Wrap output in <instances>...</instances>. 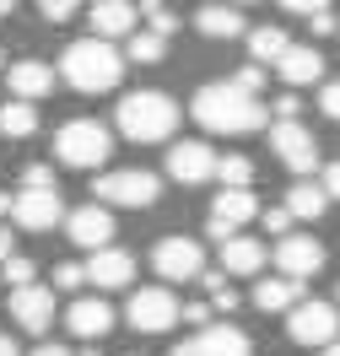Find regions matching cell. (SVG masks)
Segmentation results:
<instances>
[{"label":"cell","instance_id":"30","mask_svg":"<svg viewBox=\"0 0 340 356\" xmlns=\"http://www.w3.org/2000/svg\"><path fill=\"white\" fill-rule=\"evenodd\" d=\"M140 17H146V33H157L162 44L179 33V17H173V6H140Z\"/></svg>","mask_w":340,"mask_h":356},{"label":"cell","instance_id":"29","mask_svg":"<svg viewBox=\"0 0 340 356\" xmlns=\"http://www.w3.org/2000/svg\"><path fill=\"white\" fill-rule=\"evenodd\" d=\"M216 178H222V189H249V178H254V162L249 156H216Z\"/></svg>","mask_w":340,"mask_h":356},{"label":"cell","instance_id":"47","mask_svg":"<svg viewBox=\"0 0 340 356\" xmlns=\"http://www.w3.org/2000/svg\"><path fill=\"white\" fill-rule=\"evenodd\" d=\"M124 356H140V351H124Z\"/></svg>","mask_w":340,"mask_h":356},{"label":"cell","instance_id":"18","mask_svg":"<svg viewBox=\"0 0 340 356\" xmlns=\"http://www.w3.org/2000/svg\"><path fill=\"white\" fill-rule=\"evenodd\" d=\"M275 70H281L286 92L314 87V81H324V54L308 49V44H286V49H281V60H275Z\"/></svg>","mask_w":340,"mask_h":356},{"label":"cell","instance_id":"14","mask_svg":"<svg viewBox=\"0 0 340 356\" xmlns=\"http://www.w3.org/2000/svg\"><path fill=\"white\" fill-rule=\"evenodd\" d=\"M168 178H179V184L216 178V152H211L205 140H173V146H168Z\"/></svg>","mask_w":340,"mask_h":356},{"label":"cell","instance_id":"43","mask_svg":"<svg viewBox=\"0 0 340 356\" xmlns=\"http://www.w3.org/2000/svg\"><path fill=\"white\" fill-rule=\"evenodd\" d=\"M33 356H70V351H65V346H38Z\"/></svg>","mask_w":340,"mask_h":356},{"label":"cell","instance_id":"37","mask_svg":"<svg viewBox=\"0 0 340 356\" xmlns=\"http://www.w3.org/2000/svg\"><path fill=\"white\" fill-rule=\"evenodd\" d=\"M318 108L330 113V119H340V81H324V87H318Z\"/></svg>","mask_w":340,"mask_h":356},{"label":"cell","instance_id":"16","mask_svg":"<svg viewBox=\"0 0 340 356\" xmlns=\"http://www.w3.org/2000/svg\"><path fill=\"white\" fill-rule=\"evenodd\" d=\"M81 275H87L92 286H103V291H119V286L136 281V254H124V248H97L87 265H81Z\"/></svg>","mask_w":340,"mask_h":356},{"label":"cell","instance_id":"7","mask_svg":"<svg viewBox=\"0 0 340 356\" xmlns=\"http://www.w3.org/2000/svg\"><path fill=\"white\" fill-rule=\"evenodd\" d=\"M124 318H130L140 334H162V330L179 324V297H173L168 286H140V291H130Z\"/></svg>","mask_w":340,"mask_h":356},{"label":"cell","instance_id":"8","mask_svg":"<svg viewBox=\"0 0 340 356\" xmlns=\"http://www.w3.org/2000/svg\"><path fill=\"white\" fill-rule=\"evenodd\" d=\"M152 265H157L162 281H195V275H205V248L200 238H162L157 248H152Z\"/></svg>","mask_w":340,"mask_h":356},{"label":"cell","instance_id":"11","mask_svg":"<svg viewBox=\"0 0 340 356\" xmlns=\"http://www.w3.org/2000/svg\"><path fill=\"white\" fill-rule=\"evenodd\" d=\"M275 270H281L286 281H302V286H308V275L324 270V243L308 238V232H286V238L275 243Z\"/></svg>","mask_w":340,"mask_h":356},{"label":"cell","instance_id":"46","mask_svg":"<svg viewBox=\"0 0 340 356\" xmlns=\"http://www.w3.org/2000/svg\"><path fill=\"white\" fill-rule=\"evenodd\" d=\"M324 356H340V340H335V346H324Z\"/></svg>","mask_w":340,"mask_h":356},{"label":"cell","instance_id":"20","mask_svg":"<svg viewBox=\"0 0 340 356\" xmlns=\"http://www.w3.org/2000/svg\"><path fill=\"white\" fill-rule=\"evenodd\" d=\"M65 330L81 334V340H103V334L113 330V308L103 302V297H76L65 308Z\"/></svg>","mask_w":340,"mask_h":356},{"label":"cell","instance_id":"10","mask_svg":"<svg viewBox=\"0 0 340 356\" xmlns=\"http://www.w3.org/2000/svg\"><path fill=\"white\" fill-rule=\"evenodd\" d=\"M249 334L238 330V324H205V330H195L189 340H179L168 356H249Z\"/></svg>","mask_w":340,"mask_h":356},{"label":"cell","instance_id":"5","mask_svg":"<svg viewBox=\"0 0 340 356\" xmlns=\"http://www.w3.org/2000/svg\"><path fill=\"white\" fill-rule=\"evenodd\" d=\"M92 195H97L103 211H108V205L146 211V205H157V173H146V168H113V173L92 178Z\"/></svg>","mask_w":340,"mask_h":356},{"label":"cell","instance_id":"13","mask_svg":"<svg viewBox=\"0 0 340 356\" xmlns=\"http://www.w3.org/2000/svg\"><path fill=\"white\" fill-rule=\"evenodd\" d=\"M270 146H275V156L302 178L318 168V140H314L308 124H270Z\"/></svg>","mask_w":340,"mask_h":356},{"label":"cell","instance_id":"19","mask_svg":"<svg viewBox=\"0 0 340 356\" xmlns=\"http://www.w3.org/2000/svg\"><path fill=\"white\" fill-rule=\"evenodd\" d=\"M6 87H11V103H38V97L54 92V70L44 60H17L6 70Z\"/></svg>","mask_w":340,"mask_h":356},{"label":"cell","instance_id":"22","mask_svg":"<svg viewBox=\"0 0 340 356\" xmlns=\"http://www.w3.org/2000/svg\"><path fill=\"white\" fill-rule=\"evenodd\" d=\"M302 297H308V286H302V281L275 275V281H259V286H254V308H259V313H292Z\"/></svg>","mask_w":340,"mask_h":356},{"label":"cell","instance_id":"12","mask_svg":"<svg viewBox=\"0 0 340 356\" xmlns=\"http://www.w3.org/2000/svg\"><path fill=\"white\" fill-rule=\"evenodd\" d=\"M65 238L76 248H113V211H103L97 200L76 205V211H65Z\"/></svg>","mask_w":340,"mask_h":356},{"label":"cell","instance_id":"9","mask_svg":"<svg viewBox=\"0 0 340 356\" xmlns=\"http://www.w3.org/2000/svg\"><path fill=\"white\" fill-rule=\"evenodd\" d=\"M11 222L27 227V232H49V227L65 222V200L60 189H17L11 195Z\"/></svg>","mask_w":340,"mask_h":356},{"label":"cell","instance_id":"2","mask_svg":"<svg viewBox=\"0 0 340 356\" xmlns=\"http://www.w3.org/2000/svg\"><path fill=\"white\" fill-rule=\"evenodd\" d=\"M60 76L76 92H113L119 76H124V54L113 44H97V38H76L60 54Z\"/></svg>","mask_w":340,"mask_h":356},{"label":"cell","instance_id":"40","mask_svg":"<svg viewBox=\"0 0 340 356\" xmlns=\"http://www.w3.org/2000/svg\"><path fill=\"white\" fill-rule=\"evenodd\" d=\"M184 318H189V324H200V330H205V324H211V308H205V302H189V308H184Z\"/></svg>","mask_w":340,"mask_h":356},{"label":"cell","instance_id":"28","mask_svg":"<svg viewBox=\"0 0 340 356\" xmlns=\"http://www.w3.org/2000/svg\"><path fill=\"white\" fill-rule=\"evenodd\" d=\"M162 54H168V44H162L157 33H146V27H136L130 44H124V60H136V65H157Z\"/></svg>","mask_w":340,"mask_h":356},{"label":"cell","instance_id":"6","mask_svg":"<svg viewBox=\"0 0 340 356\" xmlns=\"http://www.w3.org/2000/svg\"><path fill=\"white\" fill-rule=\"evenodd\" d=\"M286 334H292L297 346H335V340H340V308H335V302L302 297V302L286 313Z\"/></svg>","mask_w":340,"mask_h":356},{"label":"cell","instance_id":"38","mask_svg":"<svg viewBox=\"0 0 340 356\" xmlns=\"http://www.w3.org/2000/svg\"><path fill=\"white\" fill-rule=\"evenodd\" d=\"M265 232H270V238H286V232H292V216H286L281 205H275V211H265Z\"/></svg>","mask_w":340,"mask_h":356},{"label":"cell","instance_id":"45","mask_svg":"<svg viewBox=\"0 0 340 356\" xmlns=\"http://www.w3.org/2000/svg\"><path fill=\"white\" fill-rule=\"evenodd\" d=\"M11 11H17V6H11V0H0V17H11Z\"/></svg>","mask_w":340,"mask_h":356},{"label":"cell","instance_id":"21","mask_svg":"<svg viewBox=\"0 0 340 356\" xmlns=\"http://www.w3.org/2000/svg\"><path fill=\"white\" fill-rule=\"evenodd\" d=\"M254 216H259V200H254V189H222V195L211 200V222L227 227L232 238H238V227L254 222Z\"/></svg>","mask_w":340,"mask_h":356},{"label":"cell","instance_id":"25","mask_svg":"<svg viewBox=\"0 0 340 356\" xmlns=\"http://www.w3.org/2000/svg\"><path fill=\"white\" fill-rule=\"evenodd\" d=\"M281 211H286L292 222H318V216L330 211V200H324V189H318V184L297 178L292 189H286V200H281Z\"/></svg>","mask_w":340,"mask_h":356},{"label":"cell","instance_id":"39","mask_svg":"<svg viewBox=\"0 0 340 356\" xmlns=\"http://www.w3.org/2000/svg\"><path fill=\"white\" fill-rule=\"evenodd\" d=\"M318 189H324V200H340V162L324 168V184H318Z\"/></svg>","mask_w":340,"mask_h":356},{"label":"cell","instance_id":"36","mask_svg":"<svg viewBox=\"0 0 340 356\" xmlns=\"http://www.w3.org/2000/svg\"><path fill=\"white\" fill-rule=\"evenodd\" d=\"M308 27H314V38H330V33H335V11H330V6H314V17H308Z\"/></svg>","mask_w":340,"mask_h":356},{"label":"cell","instance_id":"24","mask_svg":"<svg viewBox=\"0 0 340 356\" xmlns=\"http://www.w3.org/2000/svg\"><path fill=\"white\" fill-rule=\"evenodd\" d=\"M195 27H200L205 38H243V33H249V22H243L238 6H200V11H195Z\"/></svg>","mask_w":340,"mask_h":356},{"label":"cell","instance_id":"31","mask_svg":"<svg viewBox=\"0 0 340 356\" xmlns=\"http://www.w3.org/2000/svg\"><path fill=\"white\" fill-rule=\"evenodd\" d=\"M81 281H87V275H81V265H54V281H49V291H76L81 286Z\"/></svg>","mask_w":340,"mask_h":356},{"label":"cell","instance_id":"32","mask_svg":"<svg viewBox=\"0 0 340 356\" xmlns=\"http://www.w3.org/2000/svg\"><path fill=\"white\" fill-rule=\"evenodd\" d=\"M6 281H11V291H17V286H33V259L11 254V259H6Z\"/></svg>","mask_w":340,"mask_h":356},{"label":"cell","instance_id":"35","mask_svg":"<svg viewBox=\"0 0 340 356\" xmlns=\"http://www.w3.org/2000/svg\"><path fill=\"white\" fill-rule=\"evenodd\" d=\"M38 17L54 27V22H70V17H76V6H70V0H44V6H38Z\"/></svg>","mask_w":340,"mask_h":356},{"label":"cell","instance_id":"33","mask_svg":"<svg viewBox=\"0 0 340 356\" xmlns=\"http://www.w3.org/2000/svg\"><path fill=\"white\" fill-rule=\"evenodd\" d=\"M22 189H54V168H49V162H27Z\"/></svg>","mask_w":340,"mask_h":356},{"label":"cell","instance_id":"44","mask_svg":"<svg viewBox=\"0 0 340 356\" xmlns=\"http://www.w3.org/2000/svg\"><path fill=\"white\" fill-rule=\"evenodd\" d=\"M6 216H11V195H0V222H6Z\"/></svg>","mask_w":340,"mask_h":356},{"label":"cell","instance_id":"17","mask_svg":"<svg viewBox=\"0 0 340 356\" xmlns=\"http://www.w3.org/2000/svg\"><path fill=\"white\" fill-rule=\"evenodd\" d=\"M11 318H17L27 334H44L49 318H54V291L38 286V281H33V286H17L11 291Z\"/></svg>","mask_w":340,"mask_h":356},{"label":"cell","instance_id":"48","mask_svg":"<svg viewBox=\"0 0 340 356\" xmlns=\"http://www.w3.org/2000/svg\"><path fill=\"white\" fill-rule=\"evenodd\" d=\"M0 60H6V49H0Z\"/></svg>","mask_w":340,"mask_h":356},{"label":"cell","instance_id":"41","mask_svg":"<svg viewBox=\"0 0 340 356\" xmlns=\"http://www.w3.org/2000/svg\"><path fill=\"white\" fill-rule=\"evenodd\" d=\"M11 248H17V238H11V227L0 222V265H6V259H11Z\"/></svg>","mask_w":340,"mask_h":356},{"label":"cell","instance_id":"42","mask_svg":"<svg viewBox=\"0 0 340 356\" xmlns=\"http://www.w3.org/2000/svg\"><path fill=\"white\" fill-rule=\"evenodd\" d=\"M0 356H22V351H17V340H11V334H0Z\"/></svg>","mask_w":340,"mask_h":356},{"label":"cell","instance_id":"4","mask_svg":"<svg viewBox=\"0 0 340 356\" xmlns=\"http://www.w3.org/2000/svg\"><path fill=\"white\" fill-rule=\"evenodd\" d=\"M108 152H113L108 124H97V119H70V124H60V135H54V156H60L65 168H103Z\"/></svg>","mask_w":340,"mask_h":356},{"label":"cell","instance_id":"1","mask_svg":"<svg viewBox=\"0 0 340 356\" xmlns=\"http://www.w3.org/2000/svg\"><path fill=\"white\" fill-rule=\"evenodd\" d=\"M189 113H195V124L211 130V135H249V130H265V119H270L265 97H249V92H238L232 81L200 87L195 103H189Z\"/></svg>","mask_w":340,"mask_h":356},{"label":"cell","instance_id":"34","mask_svg":"<svg viewBox=\"0 0 340 356\" xmlns=\"http://www.w3.org/2000/svg\"><path fill=\"white\" fill-rule=\"evenodd\" d=\"M232 87L249 92V97H259V87H265V70H259V65H243L238 76H232Z\"/></svg>","mask_w":340,"mask_h":356},{"label":"cell","instance_id":"23","mask_svg":"<svg viewBox=\"0 0 340 356\" xmlns=\"http://www.w3.org/2000/svg\"><path fill=\"white\" fill-rule=\"evenodd\" d=\"M222 270L227 275H259V270H265V243H259V238H227L222 243Z\"/></svg>","mask_w":340,"mask_h":356},{"label":"cell","instance_id":"27","mask_svg":"<svg viewBox=\"0 0 340 356\" xmlns=\"http://www.w3.org/2000/svg\"><path fill=\"white\" fill-rule=\"evenodd\" d=\"M33 130H38V108L33 103H6L0 108V135L6 140H27Z\"/></svg>","mask_w":340,"mask_h":356},{"label":"cell","instance_id":"3","mask_svg":"<svg viewBox=\"0 0 340 356\" xmlns=\"http://www.w3.org/2000/svg\"><path fill=\"white\" fill-rule=\"evenodd\" d=\"M179 124V103L168 92H130L119 103V130L130 140H168Z\"/></svg>","mask_w":340,"mask_h":356},{"label":"cell","instance_id":"15","mask_svg":"<svg viewBox=\"0 0 340 356\" xmlns=\"http://www.w3.org/2000/svg\"><path fill=\"white\" fill-rule=\"evenodd\" d=\"M136 22H140V11L136 6H124V0H97L87 11V38H97V44H113V38H130L136 33Z\"/></svg>","mask_w":340,"mask_h":356},{"label":"cell","instance_id":"26","mask_svg":"<svg viewBox=\"0 0 340 356\" xmlns=\"http://www.w3.org/2000/svg\"><path fill=\"white\" fill-rule=\"evenodd\" d=\"M243 38H249V54H254V65H259V70H265V65H275V60H281V49L292 44V38H286V33H281L275 22H265V27H249Z\"/></svg>","mask_w":340,"mask_h":356}]
</instances>
